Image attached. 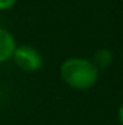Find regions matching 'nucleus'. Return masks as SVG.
<instances>
[{"label": "nucleus", "instance_id": "nucleus-1", "mask_svg": "<svg viewBox=\"0 0 123 125\" xmlns=\"http://www.w3.org/2000/svg\"><path fill=\"white\" fill-rule=\"evenodd\" d=\"M100 70L94 62L83 57H70L61 64L60 76L62 82L75 90H88L97 83Z\"/></svg>", "mask_w": 123, "mask_h": 125}, {"label": "nucleus", "instance_id": "nucleus-2", "mask_svg": "<svg viewBox=\"0 0 123 125\" xmlns=\"http://www.w3.org/2000/svg\"><path fill=\"white\" fill-rule=\"evenodd\" d=\"M15 64L23 71H38L41 70L44 58L41 52L32 45H18L12 58Z\"/></svg>", "mask_w": 123, "mask_h": 125}, {"label": "nucleus", "instance_id": "nucleus-3", "mask_svg": "<svg viewBox=\"0 0 123 125\" xmlns=\"http://www.w3.org/2000/svg\"><path fill=\"white\" fill-rule=\"evenodd\" d=\"M16 47L18 44L13 33H10L4 28H0V62L10 61L13 58Z\"/></svg>", "mask_w": 123, "mask_h": 125}, {"label": "nucleus", "instance_id": "nucleus-4", "mask_svg": "<svg viewBox=\"0 0 123 125\" xmlns=\"http://www.w3.org/2000/svg\"><path fill=\"white\" fill-rule=\"evenodd\" d=\"M93 62L94 65L100 70V68H106L109 67L112 61H113V54L110 50H106V48H100L94 52V57H93Z\"/></svg>", "mask_w": 123, "mask_h": 125}, {"label": "nucleus", "instance_id": "nucleus-5", "mask_svg": "<svg viewBox=\"0 0 123 125\" xmlns=\"http://www.w3.org/2000/svg\"><path fill=\"white\" fill-rule=\"evenodd\" d=\"M18 0H0V12L1 10H9L16 4Z\"/></svg>", "mask_w": 123, "mask_h": 125}, {"label": "nucleus", "instance_id": "nucleus-6", "mask_svg": "<svg viewBox=\"0 0 123 125\" xmlns=\"http://www.w3.org/2000/svg\"><path fill=\"white\" fill-rule=\"evenodd\" d=\"M117 119H119L120 125H123V105H120V108L117 109Z\"/></svg>", "mask_w": 123, "mask_h": 125}]
</instances>
